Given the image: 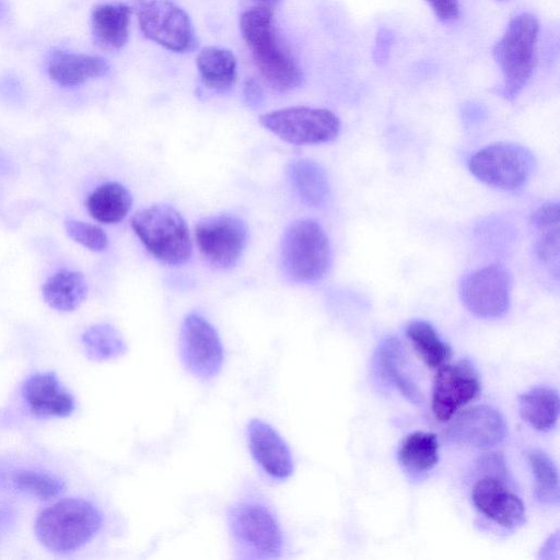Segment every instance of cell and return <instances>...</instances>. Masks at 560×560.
Returning a JSON list of instances; mask_svg holds the SVG:
<instances>
[{"label":"cell","instance_id":"cell-1","mask_svg":"<svg viewBox=\"0 0 560 560\" xmlns=\"http://www.w3.org/2000/svg\"><path fill=\"white\" fill-rule=\"evenodd\" d=\"M240 31L265 83L275 91L290 92L303 84L304 74L280 38L273 10L254 5L240 15Z\"/></svg>","mask_w":560,"mask_h":560},{"label":"cell","instance_id":"cell-2","mask_svg":"<svg viewBox=\"0 0 560 560\" xmlns=\"http://www.w3.org/2000/svg\"><path fill=\"white\" fill-rule=\"evenodd\" d=\"M103 523L101 511L90 501L68 498L43 510L35 522L39 542L56 553L72 552L89 542Z\"/></svg>","mask_w":560,"mask_h":560},{"label":"cell","instance_id":"cell-3","mask_svg":"<svg viewBox=\"0 0 560 560\" xmlns=\"http://www.w3.org/2000/svg\"><path fill=\"white\" fill-rule=\"evenodd\" d=\"M228 526L241 558L265 560L281 556L283 532L265 501L247 497L235 502L228 512Z\"/></svg>","mask_w":560,"mask_h":560},{"label":"cell","instance_id":"cell-4","mask_svg":"<svg viewBox=\"0 0 560 560\" xmlns=\"http://www.w3.org/2000/svg\"><path fill=\"white\" fill-rule=\"evenodd\" d=\"M131 228L160 261L178 266L190 259L192 244L187 223L172 206L153 205L139 210L131 218Z\"/></svg>","mask_w":560,"mask_h":560},{"label":"cell","instance_id":"cell-5","mask_svg":"<svg viewBox=\"0 0 560 560\" xmlns=\"http://www.w3.org/2000/svg\"><path fill=\"white\" fill-rule=\"evenodd\" d=\"M538 31L535 15L520 14L510 21L493 47V58L503 77L501 93L505 100L517 97L533 74Z\"/></svg>","mask_w":560,"mask_h":560},{"label":"cell","instance_id":"cell-6","mask_svg":"<svg viewBox=\"0 0 560 560\" xmlns=\"http://www.w3.org/2000/svg\"><path fill=\"white\" fill-rule=\"evenodd\" d=\"M330 260L329 240L319 223L303 219L288 226L281 241V264L291 280L319 281L328 272Z\"/></svg>","mask_w":560,"mask_h":560},{"label":"cell","instance_id":"cell-7","mask_svg":"<svg viewBox=\"0 0 560 560\" xmlns=\"http://www.w3.org/2000/svg\"><path fill=\"white\" fill-rule=\"evenodd\" d=\"M535 158L525 147L499 142L477 151L469 160L471 174L498 189L514 191L526 185L535 170Z\"/></svg>","mask_w":560,"mask_h":560},{"label":"cell","instance_id":"cell-8","mask_svg":"<svg viewBox=\"0 0 560 560\" xmlns=\"http://www.w3.org/2000/svg\"><path fill=\"white\" fill-rule=\"evenodd\" d=\"M260 125L282 139L295 144H318L335 140L340 131V120L326 108L292 106L266 113Z\"/></svg>","mask_w":560,"mask_h":560},{"label":"cell","instance_id":"cell-9","mask_svg":"<svg viewBox=\"0 0 560 560\" xmlns=\"http://www.w3.org/2000/svg\"><path fill=\"white\" fill-rule=\"evenodd\" d=\"M136 15L143 36L165 49L184 54L197 47V36L189 15L173 1H139Z\"/></svg>","mask_w":560,"mask_h":560},{"label":"cell","instance_id":"cell-10","mask_svg":"<svg viewBox=\"0 0 560 560\" xmlns=\"http://www.w3.org/2000/svg\"><path fill=\"white\" fill-rule=\"evenodd\" d=\"M179 357L198 380L210 381L222 370L224 349L215 328L200 314L189 313L180 325Z\"/></svg>","mask_w":560,"mask_h":560},{"label":"cell","instance_id":"cell-11","mask_svg":"<svg viewBox=\"0 0 560 560\" xmlns=\"http://www.w3.org/2000/svg\"><path fill=\"white\" fill-rule=\"evenodd\" d=\"M202 257L220 269L234 267L247 245L246 223L233 214H218L201 220L195 230Z\"/></svg>","mask_w":560,"mask_h":560},{"label":"cell","instance_id":"cell-12","mask_svg":"<svg viewBox=\"0 0 560 560\" xmlns=\"http://www.w3.org/2000/svg\"><path fill=\"white\" fill-rule=\"evenodd\" d=\"M512 282L498 264L469 273L462 282L460 298L466 308L480 318L502 317L510 307Z\"/></svg>","mask_w":560,"mask_h":560},{"label":"cell","instance_id":"cell-13","mask_svg":"<svg viewBox=\"0 0 560 560\" xmlns=\"http://www.w3.org/2000/svg\"><path fill=\"white\" fill-rule=\"evenodd\" d=\"M432 388V411L440 421L450 420L480 393L478 373L467 359L436 369Z\"/></svg>","mask_w":560,"mask_h":560},{"label":"cell","instance_id":"cell-14","mask_svg":"<svg viewBox=\"0 0 560 560\" xmlns=\"http://www.w3.org/2000/svg\"><path fill=\"white\" fill-rule=\"evenodd\" d=\"M248 448L259 468L271 479H289L294 469L291 450L280 433L261 419H252L246 429Z\"/></svg>","mask_w":560,"mask_h":560},{"label":"cell","instance_id":"cell-15","mask_svg":"<svg viewBox=\"0 0 560 560\" xmlns=\"http://www.w3.org/2000/svg\"><path fill=\"white\" fill-rule=\"evenodd\" d=\"M506 432L503 416L497 409L481 405L459 413L448 427L446 435L457 444L489 448L500 444Z\"/></svg>","mask_w":560,"mask_h":560},{"label":"cell","instance_id":"cell-16","mask_svg":"<svg viewBox=\"0 0 560 560\" xmlns=\"http://www.w3.org/2000/svg\"><path fill=\"white\" fill-rule=\"evenodd\" d=\"M471 501L480 513L504 528L515 529L526 521L521 498L497 477L479 479L472 487Z\"/></svg>","mask_w":560,"mask_h":560},{"label":"cell","instance_id":"cell-17","mask_svg":"<svg viewBox=\"0 0 560 560\" xmlns=\"http://www.w3.org/2000/svg\"><path fill=\"white\" fill-rule=\"evenodd\" d=\"M22 395L31 411L42 417H68L74 410L72 395L54 372H37L22 386Z\"/></svg>","mask_w":560,"mask_h":560},{"label":"cell","instance_id":"cell-18","mask_svg":"<svg viewBox=\"0 0 560 560\" xmlns=\"http://www.w3.org/2000/svg\"><path fill=\"white\" fill-rule=\"evenodd\" d=\"M132 9L122 3L93 8L91 32L95 44L106 50H120L128 42Z\"/></svg>","mask_w":560,"mask_h":560},{"label":"cell","instance_id":"cell-19","mask_svg":"<svg viewBox=\"0 0 560 560\" xmlns=\"http://www.w3.org/2000/svg\"><path fill=\"white\" fill-rule=\"evenodd\" d=\"M108 70V63L101 57L62 50L55 51L48 63L51 80L66 88L103 77Z\"/></svg>","mask_w":560,"mask_h":560},{"label":"cell","instance_id":"cell-20","mask_svg":"<svg viewBox=\"0 0 560 560\" xmlns=\"http://www.w3.org/2000/svg\"><path fill=\"white\" fill-rule=\"evenodd\" d=\"M196 65L202 84L211 91L226 92L236 82V58L228 48L203 47L197 55Z\"/></svg>","mask_w":560,"mask_h":560},{"label":"cell","instance_id":"cell-21","mask_svg":"<svg viewBox=\"0 0 560 560\" xmlns=\"http://www.w3.org/2000/svg\"><path fill=\"white\" fill-rule=\"evenodd\" d=\"M288 178L299 198L310 207H320L329 198L325 170L315 161L303 159L288 166Z\"/></svg>","mask_w":560,"mask_h":560},{"label":"cell","instance_id":"cell-22","mask_svg":"<svg viewBox=\"0 0 560 560\" xmlns=\"http://www.w3.org/2000/svg\"><path fill=\"white\" fill-rule=\"evenodd\" d=\"M132 196L117 182H108L96 187L86 199V209L92 218L105 224L121 221L130 211Z\"/></svg>","mask_w":560,"mask_h":560},{"label":"cell","instance_id":"cell-23","mask_svg":"<svg viewBox=\"0 0 560 560\" xmlns=\"http://www.w3.org/2000/svg\"><path fill=\"white\" fill-rule=\"evenodd\" d=\"M402 359L400 342L395 337H388L375 351L374 366L383 381L395 386L408 400L419 402L420 394L416 385L402 371Z\"/></svg>","mask_w":560,"mask_h":560},{"label":"cell","instance_id":"cell-24","mask_svg":"<svg viewBox=\"0 0 560 560\" xmlns=\"http://www.w3.org/2000/svg\"><path fill=\"white\" fill-rule=\"evenodd\" d=\"M398 462L412 477L430 471L439 462V442L436 435L416 431L408 434L399 445Z\"/></svg>","mask_w":560,"mask_h":560},{"label":"cell","instance_id":"cell-25","mask_svg":"<svg viewBox=\"0 0 560 560\" xmlns=\"http://www.w3.org/2000/svg\"><path fill=\"white\" fill-rule=\"evenodd\" d=\"M88 284L82 273L61 270L51 276L43 285L45 302L54 310L70 312L85 300Z\"/></svg>","mask_w":560,"mask_h":560},{"label":"cell","instance_id":"cell-26","mask_svg":"<svg viewBox=\"0 0 560 560\" xmlns=\"http://www.w3.org/2000/svg\"><path fill=\"white\" fill-rule=\"evenodd\" d=\"M524 421L538 431L551 430L559 418V394L550 387H535L518 398Z\"/></svg>","mask_w":560,"mask_h":560},{"label":"cell","instance_id":"cell-27","mask_svg":"<svg viewBox=\"0 0 560 560\" xmlns=\"http://www.w3.org/2000/svg\"><path fill=\"white\" fill-rule=\"evenodd\" d=\"M406 335L421 360L430 368L438 369L451 358L450 346L435 328L425 320H412L406 327Z\"/></svg>","mask_w":560,"mask_h":560},{"label":"cell","instance_id":"cell-28","mask_svg":"<svg viewBox=\"0 0 560 560\" xmlns=\"http://www.w3.org/2000/svg\"><path fill=\"white\" fill-rule=\"evenodd\" d=\"M86 357L94 361H108L122 357L127 343L121 334L109 324H95L82 335Z\"/></svg>","mask_w":560,"mask_h":560},{"label":"cell","instance_id":"cell-29","mask_svg":"<svg viewBox=\"0 0 560 560\" xmlns=\"http://www.w3.org/2000/svg\"><path fill=\"white\" fill-rule=\"evenodd\" d=\"M535 480V497L544 504L559 503L558 469L551 458L540 450H532L527 454Z\"/></svg>","mask_w":560,"mask_h":560},{"label":"cell","instance_id":"cell-30","mask_svg":"<svg viewBox=\"0 0 560 560\" xmlns=\"http://www.w3.org/2000/svg\"><path fill=\"white\" fill-rule=\"evenodd\" d=\"M13 485L18 490L40 500L55 498L65 490V482L60 478L37 470L16 472Z\"/></svg>","mask_w":560,"mask_h":560},{"label":"cell","instance_id":"cell-31","mask_svg":"<svg viewBox=\"0 0 560 560\" xmlns=\"http://www.w3.org/2000/svg\"><path fill=\"white\" fill-rule=\"evenodd\" d=\"M537 241L535 244L538 260L558 277L559 270V225L535 229Z\"/></svg>","mask_w":560,"mask_h":560},{"label":"cell","instance_id":"cell-32","mask_svg":"<svg viewBox=\"0 0 560 560\" xmlns=\"http://www.w3.org/2000/svg\"><path fill=\"white\" fill-rule=\"evenodd\" d=\"M67 234L77 243L93 252H102L107 247L108 238L103 229L95 224L78 220L65 222Z\"/></svg>","mask_w":560,"mask_h":560},{"label":"cell","instance_id":"cell-33","mask_svg":"<svg viewBox=\"0 0 560 560\" xmlns=\"http://www.w3.org/2000/svg\"><path fill=\"white\" fill-rule=\"evenodd\" d=\"M394 40V34L388 27H381L375 36L373 47V60L376 65L386 63L389 57L390 48Z\"/></svg>","mask_w":560,"mask_h":560},{"label":"cell","instance_id":"cell-34","mask_svg":"<svg viewBox=\"0 0 560 560\" xmlns=\"http://www.w3.org/2000/svg\"><path fill=\"white\" fill-rule=\"evenodd\" d=\"M560 211L558 202H548L539 207L532 217L534 229L559 225Z\"/></svg>","mask_w":560,"mask_h":560},{"label":"cell","instance_id":"cell-35","mask_svg":"<svg viewBox=\"0 0 560 560\" xmlns=\"http://www.w3.org/2000/svg\"><path fill=\"white\" fill-rule=\"evenodd\" d=\"M434 12L435 16L444 23L458 19L460 8L458 0H424Z\"/></svg>","mask_w":560,"mask_h":560},{"label":"cell","instance_id":"cell-36","mask_svg":"<svg viewBox=\"0 0 560 560\" xmlns=\"http://www.w3.org/2000/svg\"><path fill=\"white\" fill-rule=\"evenodd\" d=\"M244 98L250 107H258L262 103V91L254 79L246 80L244 84Z\"/></svg>","mask_w":560,"mask_h":560},{"label":"cell","instance_id":"cell-37","mask_svg":"<svg viewBox=\"0 0 560 560\" xmlns=\"http://www.w3.org/2000/svg\"><path fill=\"white\" fill-rule=\"evenodd\" d=\"M464 115L469 120H475L477 118H481L482 108L476 104H468L465 106Z\"/></svg>","mask_w":560,"mask_h":560},{"label":"cell","instance_id":"cell-38","mask_svg":"<svg viewBox=\"0 0 560 560\" xmlns=\"http://www.w3.org/2000/svg\"><path fill=\"white\" fill-rule=\"evenodd\" d=\"M258 3V5H264L268 8H273L277 5L281 0H254Z\"/></svg>","mask_w":560,"mask_h":560}]
</instances>
